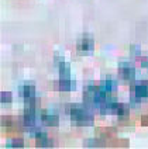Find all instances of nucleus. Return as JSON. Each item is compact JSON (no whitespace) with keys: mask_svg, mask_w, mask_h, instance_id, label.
Segmentation results:
<instances>
[{"mask_svg":"<svg viewBox=\"0 0 148 149\" xmlns=\"http://www.w3.org/2000/svg\"><path fill=\"white\" fill-rule=\"evenodd\" d=\"M106 90H103L100 86H86L83 90V100L86 104H90L95 107H100L107 100Z\"/></svg>","mask_w":148,"mask_h":149,"instance_id":"nucleus-1","label":"nucleus"},{"mask_svg":"<svg viewBox=\"0 0 148 149\" xmlns=\"http://www.w3.org/2000/svg\"><path fill=\"white\" fill-rule=\"evenodd\" d=\"M69 117L72 120V123L76 125H82V127H88L92 125L95 121L93 113L83 107H78V106H72L69 108Z\"/></svg>","mask_w":148,"mask_h":149,"instance_id":"nucleus-2","label":"nucleus"},{"mask_svg":"<svg viewBox=\"0 0 148 149\" xmlns=\"http://www.w3.org/2000/svg\"><path fill=\"white\" fill-rule=\"evenodd\" d=\"M119 74L124 80L131 82L135 79V68L130 62H120L119 63Z\"/></svg>","mask_w":148,"mask_h":149,"instance_id":"nucleus-3","label":"nucleus"},{"mask_svg":"<svg viewBox=\"0 0 148 149\" xmlns=\"http://www.w3.org/2000/svg\"><path fill=\"white\" fill-rule=\"evenodd\" d=\"M31 134H33V136L35 138L38 146H41V148H52V146H54V142L51 141L48 138V135L44 134L42 131L37 130V128H33V130H31Z\"/></svg>","mask_w":148,"mask_h":149,"instance_id":"nucleus-4","label":"nucleus"},{"mask_svg":"<svg viewBox=\"0 0 148 149\" xmlns=\"http://www.w3.org/2000/svg\"><path fill=\"white\" fill-rule=\"evenodd\" d=\"M148 97V82H144V83H140L137 86L133 87V91H131V100L135 103V100L138 101L140 99H145Z\"/></svg>","mask_w":148,"mask_h":149,"instance_id":"nucleus-5","label":"nucleus"},{"mask_svg":"<svg viewBox=\"0 0 148 149\" xmlns=\"http://www.w3.org/2000/svg\"><path fill=\"white\" fill-rule=\"evenodd\" d=\"M120 107V103L116 101V100H112V99H107L102 106H100V111L102 114H116L117 110Z\"/></svg>","mask_w":148,"mask_h":149,"instance_id":"nucleus-6","label":"nucleus"},{"mask_svg":"<svg viewBox=\"0 0 148 149\" xmlns=\"http://www.w3.org/2000/svg\"><path fill=\"white\" fill-rule=\"evenodd\" d=\"M76 48H78L79 52L89 54V52H92V51L95 49V41H93V38H90V37H83L82 40L78 41Z\"/></svg>","mask_w":148,"mask_h":149,"instance_id":"nucleus-7","label":"nucleus"},{"mask_svg":"<svg viewBox=\"0 0 148 149\" xmlns=\"http://www.w3.org/2000/svg\"><path fill=\"white\" fill-rule=\"evenodd\" d=\"M18 94L25 100L33 99V97H35V87L31 84H23L18 87Z\"/></svg>","mask_w":148,"mask_h":149,"instance_id":"nucleus-8","label":"nucleus"},{"mask_svg":"<svg viewBox=\"0 0 148 149\" xmlns=\"http://www.w3.org/2000/svg\"><path fill=\"white\" fill-rule=\"evenodd\" d=\"M41 121L44 125L47 127H57L59 124V117L57 114H49V113H42L41 114Z\"/></svg>","mask_w":148,"mask_h":149,"instance_id":"nucleus-9","label":"nucleus"},{"mask_svg":"<svg viewBox=\"0 0 148 149\" xmlns=\"http://www.w3.org/2000/svg\"><path fill=\"white\" fill-rule=\"evenodd\" d=\"M58 89L61 91H69V90H74L75 89V82L69 79H62L59 77V82H58Z\"/></svg>","mask_w":148,"mask_h":149,"instance_id":"nucleus-10","label":"nucleus"},{"mask_svg":"<svg viewBox=\"0 0 148 149\" xmlns=\"http://www.w3.org/2000/svg\"><path fill=\"white\" fill-rule=\"evenodd\" d=\"M58 72H59V77L62 79H69L71 77V66L66 62H59L58 63Z\"/></svg>","mask_w":148,"mask_h":149,"instance_id":"nucleus-11","label":"nucleus"},{"mask_svg":"<svg viewBox=\"0 0 148 149\" xmlns=\"http://www.w3.org/2000/svg\"><path fill=\"white\" fill-rule=\"evenodd\" d=\"M85 148H105L107 145V142L102 138H95V139H88L83 142Z\"/></svg>","mask_w":148,"mask_h":149,"instance_id":"nucleus-12","label":"nucleus"},{"mask_svg":"<svg viewBox=\"0 0 148 149\" xmlns=\"http://www.w3.org/2000/svg\"><path fill=\"white\" fill-rule=\"evenodd\" d=\"M100 87L103 89V90H106L107 93H113V91H116V89H117V82H116L114 79H105L103 82L100 83Z\"/></svg>","mask_w":148,"mask_h":149,"instance_id":"nucleus-13","label":"nucleus"},{"mask_svg":"<svg viewBox=\"0 0 148 149\" xmlns=\"http://www.w3.org/2000/svg\"><path fill=\"white\" fill-rule=\"evenodd\" d=\"M128 114H130V108H128V106H126V104H123V103H120V107H119V110H117L116 116L119 117L120 120H124V118L128 117Z\"/></svg>","mask_w":148,"mask_h":149,"instance_id":"nucleus-14","label":"nucleus"},{"mask_svg":"<svg viewBox=\"0 0 148 149\" xmlns=\"http://www.w3.org/2000/svg\"><path fill=\"white\" fill-rule=\"evenodd\" d=\"M23 146H24V141L20 138H13L6 142V148H23Z\"/></svg>","mask_w":148,"mask_h":149,"instance_id":"nucleus-15","label":"nucleus"},{"mask_svg":"<svg viewBox=\"0 0 148 149\" xmlns=\"http://www.w3.org/2000/svg\"><path fill=\"white\" fill-rule=\"evenodd\" d=\"M97 135H100L102 138H109L116 135V130L113 128H103V130H97Z\"/></svg>","mask_w":148,"mask_h":149,"instance_id":"nucleus-16","label":"nucleus"},{"mask_svg":"<svg viewBox=\"0 0 148 149\" xmlns=\"http://www.w3.org/2000/svg\"><path fill=\"white\" fill-rule=\"evenodd\" d=\"M0 101L3 103V104H7L11 101V93L10 91H1V94H0Z\"/></svg>","mask_w":148,"mask_h":149,"instance_id":"nucleus-17","label":"nucleus"},{"mask_svg":"<svg viewBox=\"0 0 148 149\" xmlns=\"http://www.w3.org/2000/svg\"><path fill=\"white\" fill-rule=\"evenodd\" d=\"M130 54H131L133 56H141V48H140V45H135V44H133L131 47H130Z\"/></svg>","mask_w":148,"mask_h":149,"instance_id":"nucleus-18","label":"nucleus"},{"mask_svg":"<svg viewBox=\"0 0 148 149\" xmlns=\"http://www.w3.org/2000/svg\"><path fill=\"white\" fill-rule=\"evenodd\" d=\"M1 125L3 127H13L14 125V121L8 117H1Z\"/></svg>","mask_w":148,"mask_h":149,"instance_id":"nucleus-19","label":"nucleus"},{"mask_svg":"<svg viewBox=\"0 0 148 149\" xmlns=\"http://www.w3.org/2000/svg\"><path fill=\"white\" fill-rule=\"evenodd\" d=\"M141 124L144 125V127H148V114L147 116H144L141 118Z\"/></svg>","mask_w":148,"mask_h":149,"instance_id":"nucleus-20","label":"nucleus"},{"mask_svg":"<svg viewBox=\"0 0 148 149\" xmlns=\"http://www.w3.org/2000/svg\"><path fill=\"white\" fill-rule=\"evenodd\" d=\"M141 65H142L144 68H148V61H142V62H141Z\"/></svg>","mask_w":148,"mask_h":149,"instance_id":"nucleus-21","label":"nucleus"}]
</instances>
